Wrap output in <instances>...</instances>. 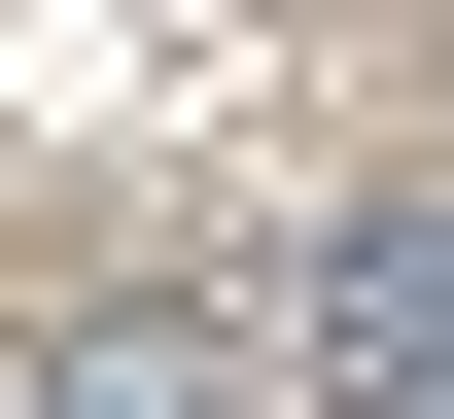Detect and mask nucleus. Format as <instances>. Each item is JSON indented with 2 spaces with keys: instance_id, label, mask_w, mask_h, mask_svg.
I'll list each match as a JSON object with an SVG mask.
<instances>
[{
  "instance_id": "f257e3e1",
  "label": "nucleus",
  "mask_w": 454,
  "mask_h": 419,
  "mask_svg": "<svg viewBox=\"0 0 454 419\" xmlns=\"http://www.w3.org/2000/svg\"><path fill=\"white\" fill-rule=\"evenodd\" d=\"M315 314H349V419H454V210H349Z\"/></svg>"
}]
</instances>
